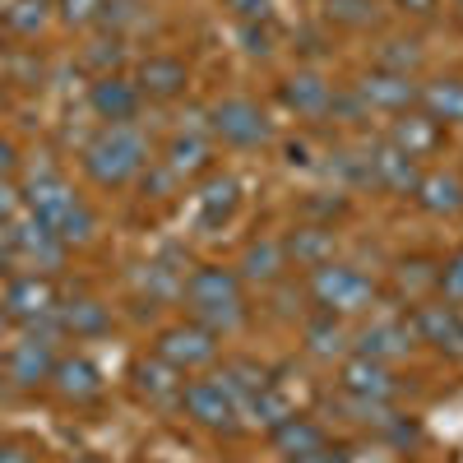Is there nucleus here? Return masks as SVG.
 Wrapping results in <instances>:
<instances>
[{"label":"nucleus","instance_id":"6ab92c4d","mask_svg":"<svg viewBox=\"0 0 463 463\" xmlns=\"http://www.w3.org/2000/svg\"><path fill=\"white\" fill-rule=\"evenodd\" d=\"M135 84H139L144 98L167 102V98H176V93L185 89V65H181L176 56H148V61H139Z\"/></svg>","mask_w":463,"mask_h":463},{"label":"nucleus","instance_id":"49530a36","mask_svg":"<svg viewBox=\"0 0 463 463\" xmlns=\"http://www.w3.org/2000/svg\"><path fill=\"white\" fill-rule=\"evenodd\" d=\"M14 264H19V260H14V246H10V237H5V232H0V279H5Z\"/></svg>","mask_w":463,"mask_h":463},{"label":"nucleus","instance_id":"e433bc0d","mask_svg":"<svg viewBox=\"0 0 463 463\" xmlns=\"http://www.w3.org/2000/svg\"><path fill=\"white\" fill-rule=\"evenodd\" d=\"M126 43H121V33H111V37H98V43L84 52V65L89 70H98V74H116V65H121V52Z\"/></svg>","mask_w":463,"mask_h":463},{"label":"nucleus","instance_id":"5701e85b","mask_svg":"<svg viewBox=\"0 0 463 463\" xmlns=\"http://www.w3.org/2000/svg\"><path fill=\"white\" fill-rule=\"evenodd\" d=\"M412 347V334L408 325H371L362 338H357V357H375V362H390V357H403Z\"/></svg>","mask_w":463,"mask_h":463},{"label":"nucleus","instance_id":"ea45409f","mask_svg":"<svg viewBox=\"0 0 463 463\" xmlns=\"http://www.w3.org/2000/svg\"><path fill=\"white\" fill-rule=\"evenodd\" d=\"M436 292H445V301H463V250L440 269V283H436Z\"/></svg>","mask_w":463,"mask_h":463},{"label":"nucleus","instance_id":"412c9836","mask_svg":"<svg viewBox=\"0 0 463 463\" xmlns=\"http://www.w3.org/2000/svg\"><path fill=\"white\" fill-rule=\"evenodd\" d=\"M56 320H61V334H70V338H98V334L111 329L107 306L93 301V297H80V301H70V306H56Z\"/></svg>","mask_w":463,"mask_h":463},{"label":"nucleus","instance_id":"c85d7f7f","mask_svg":"<svg viewBox=\"0 0 463 463\" xmlns=\"http://www.w3.org/2000/svg\"><path fill=\"white\" fill-rule=\"evenodd\" d=\"M436 283H440V269L431 260H403L399 264V292L408 301H421L427 292H436Z\"/></svg>","mask_w":463,"mask_h":463},{"label":"nucleus","instance_id":"423d86ee","mask_svg":"<svg viewBox=\"0 0 463 463\" xmlns=\"http://www.w3.org/2000/svg\"><path fill=\"white\" fill-rule=\"evenodd\" d=\"M209 116H213V135H222L227 144H237V148H255V144H264L269 135H274L269 130V116L250 98H227Z\"/></svg>","mask_w":463,"mask_h":463},{"label":"nucleus","instance_id":"de8ad7c7","mask_svg":"<svg viewBox=\"0 0 463 463\" xmlns=\"http://www.w3.org/2000/svg\"><path fill=\"white\" fill-rule=\"evenodd\" d=\"M399 10H408V14H431L436 10V0H394Z\"/></svg>","mask_w":463,"mask_h":463},{"label":"nucleus","instance_id":"bb28decb","mask_svg":"<svg viewBox=\"0 0 463 463\" xmlns=\"http://www.w3.org/2000/svg\"><path fill=\"white\" fill-rule=\"evenodd\" d=\"M274 445L283 454L301 458V454H311V449L325 445V431L316 427V421H306V417H288V421H279V427H274Z\"/></svg>","mask_w":463,"mask_h":463},{"label":"nucleus","instance_id":"39448f33","mask_svg":"<svg viewBox=\"0 0 463 463\" xmlns=\"http://www.w3.org/2000/svg\"><path fill=\"white\" fill-rule=\"evenodd\" d=\"M5 237H10V246H14V260L43 269V274L61 269V260H65V241L56 237L43 218H33V213H28V218H14V222L5 227Z\"/></svg>","mask_w":463,"mask_h":463},{"label":"nucleus","instance_id":"4468645a","mask_svg":"<svg viewBox=\"0 0 463 463\" xmlns=\"http://www.w3.org/2000/svg\"><path fill=\"white\" fill-rule=\"evenodd\" d=\"M412 329H417L421 338H427V343H436L440 353L463 357V320H458L454 306H445V301H436V306H421V311L412 316Z\"/></svg>","mask_w":463,"mask_h":463},{"label":"nucleus","instance_id":"f8f14e48","mask_svg":"<svg viewBox=\"0 0 463 463\" xmlns=\"http://www.w3.org/2000/svg\"><path fill=\"white\" fill-rule=\"evenodd\" d=\"M52 371H56L52 343L33 338V334L24 343H14V353L5 357V375H10V384H19V390H37L43 380H52Z\"/></svg>","mask_w":463,"mask_h":463},{"label":"nucleus","instance_id":"58836bf2","mask_svg":"<svg viewBox=\"0 0 463 463\" xmlns=\"http://www.w3.org/2000/svg\"><path fill=\"white\" fill-rule=\"evenodd\" d=\"M61 19L70 24V28H84V24H93L98 14H102V0H61Z\"/></svg>","mask_w":463,"mask_h":463},{"label":"nucleus","instance_id":"7c9ffc66","mask_svg":"<svg viewBox=\"0 0 463 463\" xmlns=\"http://www.w3.org/2000/svg\"><path fill=\"white\" fill-rule=\"evenodd\" d=\"M237 195H241V185L237 176H213L204 190H200V204H204V222H218L222 213L237 209Z\"/></svg>","mask_w":463,"mask_h":463},{"label":"nucleus","instance_id":"9d476101","mask_svg":"<svg viewBox=\"0 0 463 463\" xmlns=\"http://www.w3.org/2000/svg\"><path fill=\"white\" fill-rule=\"evenodd\" d=\"M417 84H412V74H394V70H371L366 80L357 84V98L371 107H384V111H408L417 102Z\"/></svg>","mask_w":463,"mask_h":463},{"label":"nucleus","instance_id":"c03bdc74","mask_svg":"<svg viewBox=\"0 0 463 463\" xmlns=\"http://www.w3.org/2000/svg\"><path fill=\"white\" fill-rule=\"evenodd\" d=\"M292 463H347V454L343 449H311V454H301V458H292Z\"/></svg>","mask_w":463,"mask_h":463},{"label":"nucleus","instance_id":"473e14b6","mask_svg":"<svg viewBox=\"0 0 463 463\" xmlns=\"http://www.w3.org/2000/svg\"><path fill=\"white\" fill-rule=\"evenodd\" d=\"M306 347H311L316 357H338L343 347H347V334H343V325L334 316H325V320L306 325Z\"/></svg>","mask_w":463,"mask_h":463},{"label":"nucleus","instance_id":"c9c22d12","mask_svg":"<svg viewBox=\"0 0 463 463\" xmlns=\"http://www.w3.org/2000/svg\"><path fill=\"white\" fill-rule=\"evenodd\" d=\"M325 14L343 28H366L375 24V0H325Z\"/></svg>","mask_w":463,"mask_h":463},{"label":"nucleus","instance_id":"20e7f679","mask_svg":"<svg viewBox=\"0 0 463 463\" xmlns=\"http://www.w3.org/2000/svg\"><path fill=\"white\" fill-rule=\"evenodd\" d=\"M158 357L172 362L181 375H185V371H200V366H209V362L218 357V334H213L209 325H200V320L172 325V329L158 334Z\"/></svg>","mask_w":463,"mask_h":463},{"label":"nucleus","instance_id":"a878e982","mask_svg":"<svg viewBox=\"0 0 463 463\" xmlns=\"http://www.w3.org/2000/svg\"><path fill=\"white\" fill-rule=\"evenodd\" d=\"M167 172H176L181 181L185 176H200V172H209V139L204 135H176L172 144H167Z\"/></svg>","mask_w":463,"mask_h":463},{"label":"nucleus","instance_id":"3c124183","mask_svg":"<svg viewBox=\"0 0 463 463\" xmlns=\"http://www.w3.org/2000/svg\"><path fill=\"white\" fill-rule=\"evenodd\" d=\"M0 371H5V362H0Z\"/></svg>","mask_w":463,"mask_h":463},{"label":"nucleus","instance_id":"dca6fc26","mask_svg":"<svg viewBox=\"0 0 463 463\" xmlns=\"http://www.w3.org/2000/svg\"><path fill=\"white\" fill-rule=\"evenodd\" d=\"M130 380H135V394L148 399V403H176L181 399V371L163 357H144L130 366Z\"/></svg>","mask_w":463,"mask_h":463},{"label":"nucleus","instance_id":"37998d69","mask_svg":"<svg viewBox=\"0 0 463 463\" xmlns=\"http://www.w3.org/2000/svg\"><path fill=\"white\" fill-rule=\"evenodd\" d=\"M232 10H237L246 24H255V19L264 24L269 14H274V0H232Z\"/></svg>","mask_w":463,"mask_h":463},{"label":"nucleus","instance_id":"f257e3e1","mask_svg":"<svg viewBox=\"0 0 463 463\" xmlns=\"http://www.w3.org/2000/svg\"><path fill=\"white\" fill-rule=\"evenodd\" d=\"M84 172L98 181V185H107V190H116V185H130L144 167H148V139H144V130L130 121V126H102L89 144H84Z\"/></svg>","mask_w":463,"mask_h":463},{"label":"nucleus","instance_id":"a18cd8bd","mask_svg":"<svg viewBox=\"0 0 463 463\" xmlns=\"http://www.w3.org/2000/svg\"><path fill=\"white\" fill-rule=\"evenodd\" d=\"M19 167V153H14V144L10 139H0V176H10Z\"/></svg>","mask_w":463,"mask_h":463},{"label":"nucleus","instance_id":"2f4dec72","mask_svg":"<svg viewBox=\"0 0 463 463\" xmlns=\"http://www.w3.org/2000/svg\"><path fill=\"white\" fill-rule=\"evenodd\" d=\"M52 232H56V237H61L65 246H89V241H93V232H98V213L80 200V204H74V209H70Z\"/></svg>","mask_w":463,"mask_h":463},{"label":"nucleus","instance_id":"cd10ccee","mask_svg":"<svg viewBox=\"0 0 463 463\" xmlns=\"http://www.w3.org/2000/svg\"><path fill=\"white\" fill-rule=\"evenodd\" d=\"M144 292H148V301H172V297H181V292H185V269L172 264V260H153V264L144 269Z\"/></svg>","mask_w":463,"mask_h":463},{"label":"nucleus","instance_id":"1a4fd4ad","mask_svg":"<svg viewBox=\"0 0 463 463\" xmlns=\"http://www.w3.org/2000/svg\"><path fill=\"white\" fill-rule=\"evenodd\" d=\"M181 408H185V417H195L200 427H213V431H232L237 427V403H232L213 380H190V384H181V399H176Z\"/></svg>","mask_w":463,"mask_h":463},{"label":"nucleus","instance_id":"6e6552de","mask_svg":"<svg viewBox=\"0 0 463 463\" xmlns=\"http://www.w3.org/2000/svg\"><path fill=\"white\" fill-rule=\"evenodd\" d=\"M0 306H5V316L19 320V325H43L56 316V292L43 274H24V279H10L5 283V297H0Z\"/></svg>","mask_w":463,"mask_h":463},{"label":"nucleus","instance_id":"ddd939ff","mask_svg":"<svg viewBox=\"0 0 463 463\" xmlns=\"http://www.w3.org/2000/svg\"><path fill=\"white\" fill-rule=\"evenodd\" d=\"M371 181L375 185H384V190H399V195H412L417 190V181H421V172H417V158H408L403 148H394L390 139L384 144H375L371 153Z\"/></svg>","mask_w":463,"mask_h":463},{"label":"nucleus","instance_id":"a211bd4d","mask_svg":"<svg viewBox=\"0 0 463 463\" xmlns=\"http://www.w3.org/2000/svg\"><path fill=\"white\" fill-rule=\"evenodd\" d=\"M329 102H334V89L320 80L316 70H301V74H292V80L283 84V107L288 111H297V116H329Z\"/></svg>","mask_w":463,"mask_h":463},{"label":"nucleus","instance_id":"b1692460","mask_svg":"<svg viewBox=\"0 0 463 463\" xmlns=\"http://www.w3.org/2000/svg\"><path fill=\"white\" fill-rule=\"evenodd\" d=\"M283 269H288L283 241H255L241 255V279H250V283H279Z\"/></svg>","mask_w":463,"mask_h":463},{"label":"nucleus","instance_id":"f704fd0d","mask_svg":"<svg viewBox=\"0 0 463 463\" xmlns=\"http://www.w3.org/2000/svg\"><path fill=\"white\" fill-rule=\"evenodd\" d=\"M0 80H5V84H19V89H33L37 80H43V61L19 47V52H10L5 61H0Z\"/></svg>","mask_w":463,"mask_h":463},{"label":"nucleus","instance_id":"4c0bfd02","mask_svg":"<svg viewBox=\"0 0 463 463\" xmlns=\"http://www.w3.org/2000/svg\"><path fill=\"white\" fill-rule=\"evenodd\" d=\"M111 33H121L126 24L139 19V0H102V14H98Z\"/></svg>","mask_w":463,"mask_h":463},{"label":"nucleus","instance_id":"393cba45","mask_svg":"<svg viewBox=\"0 0 463 463\" xmlns=\"http://www.w3.org/2000/svg\"><path fill=\"white\" fill-rule=\"evenodd\" d=\"M427 116H436L440 126H463V80H436L417 93Z\"/></svg>","mask_w":463,"mask_h":463},{"label":"nucleus","instance_id":"79ce46f5","mask_svg":"<svg viewBox=\"0 0 463 463\" xmlns=\"http://www.w3.org/2000/svg\"><path fill=\"white\" fill-rule=\"evenodd\" d=\"M241 43H246V52H250V56H269V52H274V33H269V28H250V24H241Z\"/></svg>","mask_w":463,"mask_h":463},{"label":"nucleus","instance_id":"7ed1b4c3","mask_svg":"<svg viewBox=\"0 0 463 463\" xmlns=\"http://www.w3.org/2000/svg\"><path fill=\"white\" fill-rule=\"evenodd\" d=\"M311 297L325 306V316H357L375 301V283L353 264H320L311 279Z\"/></svg>","mask_w":463,"mask_h":463},{"label":"nucleus","instance_id":"09e8293b","mask_svg":"<svg viewBox=\"0 0 463 463\" xmlns=\"http://www.w3.org/2000/svg\"><path fill=\"white\" fill-rule=\"evenodd\" d=\"M0 463H33L28 449H0Z\"/></svg>","mask_w":463,"mask_h":463},{"label":"nucleus","instance_id":"0eeeda50","mask_svg":"<svg viewBox=\"0 0 463 463\" xmlns=\"http://www.w3.org/2000/svg\"><path fill=\"white\" fill-rule=\"evenodd\" d=\"M139 102H144V93H139L135 80H126V74H98L93 89H89V107L102 126H130L139 116Z\"/></svg>","mask_w":463,"mask_h":463},{"label":"nucleus","instance_id":"8fccbe9b","mask_svg":"<svg viewBox=\"0 0 463 463\" xmlns=\"http://www.w3.org/2000/svg\"><path fill=\"white\" fill-rule=\"evenodd\" d=\"M0 107H5V80H0Z\"/></svg>","mask_w":463,"mask_h":463},{"label":"nucleus","instance_id":"72a5a7b5","mask_svg":"<svg viewBox=\"0 0 463 463\" xmlns=\"http://www.w3.org/2000/svg\"><path fill=\"white\" fill-rule=\"evenodd\" d=\"M417 65H421V47L412 37H390V43L380 47V61H375V70H394V74H408Z\"/></svg>","mask_w":463,"mask_h":463},{"label":"nucleus","instance_id":"2eb2a0df","mask_svg":"<svg viewBox=\"0 0 463 463\" xmlns=\"http://www.w3.org/2000/svg\"><path fill=\"white\" fill-rule=\"evenodd\" d=\"M390 144L403 148L408 158H427L440 148V121L427 111H399V121L390 126Z\"/></svg>","mask_w":463,"mask_h":463},{"label":"nucleus","instance_id":"4be33fe9","mask_svg":"<svg viewBox=\"0 0 463 463\" xmlns=\"http://www.w3.org/2000/svg\"><path fill=\"white\" fill-rule=\"evenodd\" d=\"M283 250H288V260H297L306 269H320L334 260V232L329 227H297L283 241Z\"/></svg>","mask_w":463,"mask_h":463},{"label":"nucleus","instance_id":"aec40b11","mask_svg":"<svg viewBox=\"0 0 463 463\" xmlns=\"http://www.w3.org/2000/svg\"><path fill=\"white\" fill-rule=\"evenodd\" d=\"M417 204L427 209V213H436V218H449V213H458L463 209V176H454V172H427L417 181Z\"/></svg>","mask_w":463,"mask_h":463},{"label":"nucleus","instance_id":"c756f323","mask_svg":"<svg viewBox=\"0 0 463 463\" xmlns=\"http://www.w3.org/2000/svg\"><path fill=\"white\" fill-rule=\"evenodd\" d=\"M47 19H52V0H10V14H5L10 33L19 37H37L47 28Z\"/></svg>","mask_w":463,"mask_h":463},{"label":"nucleus","instance_id":"a19ab883","mask_svg":"<svg viewBox=\"0 0 463 463\" xmlns=\"http://www.w3.org/2000/svg\"><path fill=\"white\" fill-rule=\"evenodd\" d=\"M19 209H24V190L10 176H0V222H14Z\"/></svg>","mask_w":463,"mask_h":463},{"label":"nucleus","instance_id":"603ef678","mask_svg":"<svg viewBox=\"0 0 463 463\" xmlns=\"http://www.w3.org/2000/svg\"><path fill=\"white\" fill-rule=\"evenodd\" d=\"M458 320H463V311H458Z\"/></svg>","mask_w":463,"mask_h":463},{"label":"nucleus","instance_id":"f3484780","mask_svg":"<svg viewBox=\"0 0 463 463\" xmlns=\"http://www.w3.org/2000/svg\"><path fill=\"white\" fill-rule=\"evenodd\" d=\"M52 384H56V394H61V399H70V403H89V399L102 394V371H98L89 357H65V362H56Z\"/></svg>","mask_w":463,"mask_h":463},{"label":"nucleus","instance_id":"f03ea898","mask_svg":"<svg viewBox=\"0 0 463 463\" xmlns=\"http://www.w3.org/2000/svg\"><path fill=\"white\" fill-rule=\"evenodd\" d=\"M190 311H195L200 325H209L213 334L218 329H237L246 320V301H241V279L232 269H218V264H204L195 274H185V292Z\"/></svg>","mask_w":463,"mask_h":463},{"label":"nucleus","instance_id":"9b49d317","mask_svg":"<svg viewBox=\"0 0 463 463\" xmlns=\"http://www.w3.org/2000/svg\"><path fill=\"white\" fill-rule=\"evenodd\" d=\"M343 394H357V399H375V403H390L399 394V380L394 371L375 362V357H353L343 366Z\"/></svg>","mask_w":463,"mask_h":463}]
</instances>
